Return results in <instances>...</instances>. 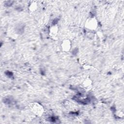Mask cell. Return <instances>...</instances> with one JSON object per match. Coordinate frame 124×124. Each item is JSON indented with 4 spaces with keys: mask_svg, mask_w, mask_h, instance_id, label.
Here are the masks:
<instances>
[{
    "mask_svg": "<svg viewBox=\"0 0 124 124\" xmlns=\"http://www.w3.org/2000/svg\"><path fill=\"white\" fill-rule=\"evenodd\" d=\"M86 25L87 27V28L90 29H94L97 26V21L95 19L92 18L89 19Z\"/></svg>",
    "mask_w": 124,
    "mask_h": 124,
    "instance_id": "1",
    "label": "cell"
},
{
    "mask_svg": "<svg viewBox=\"0 0 124 124\" xmlns=\"http://www.w3.org/2000/svg\"><path fill=\"white\" fill-rule=\"evenodd\" d=\"M62 49L64 51H68L70 49L71 47L70 42L68 41H65L63 42L62 44Z\"/></svg>",
    "mask_w": 124,
    "mask_h": 124,
    "instance_id": "2",
    "label": "cell"
}]
</instances>
